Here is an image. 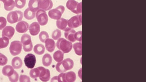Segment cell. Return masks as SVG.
<instances>
[{"label":"cell","mask_w":146,"mask_h":82,"mask_svg":"<svg viewBox=\"0 0 146 82\" xmlns=\"http://www.w3.org/2000/svg\"><path fill=\"white\" fill-rule=\"evenodd\" d=\"M45 48L44 45L41 44H37L34 48V52L38 55L43 54L45 51Z\"/></svg>","instance_id":"25"},{"label":"cell","mask_w":146,"mask_h":82,"mask_svg":"<svg viewBox=\"0 0 146 82\" xmlns=\"http://www.w3.org/2000/svg\"><path fill=\"white\" fill-rule=\"evenodd\" d=\"M56 45L58 48L64 53L69 52L72 47V43L63 38H59L57 42Z\"/></svg>","instance_id":"2"},{"label":"cell","mask_w":146,"mask_h":82,"mask_svg":"<svg viewBox=\"0 0 146 82\" xmlns=\"http://www.w3.org/2000/svg\"><path fill=\"white\" fill-rule=\"evenodd\" d=\"M45 43L47 50L50 52H52L56 47V44L54 41L52 39L48 38L45 40Z\"/></svg>","instance_id":"18"},{"label":"cell","mask_w":146,"mask_h":82,"mask_svg":"<svg viewBox=\"0 0 146 82\" xmlns=\"http://www.w3.org/2000/svg\"><path fill=\"white\" fill-rule=\"evenodd\" d=\"M15 28L18 32L20 33H25L28 30L29 28V24L26 21H21L17 23Z\"/></svg>","instance_id":"15"},{"label":"cell","mask_w":146,"mask_h":82,"mask_svg":"<svg viewBox=\"0 0 146 82\" xmlns=\"http://www.w3.org/2000/svg\"><path fill=\"white\" fill-rule=\"evenodd\" d=\"M58 75L60 82H73L76 79V73L72 71L66 73H62Z\"/></svg>","instance_id":"7"},{"label":"cell","mask_w":146,"mask_h":82,"mask_svg":"<svg viewBox=\"0 0 146 82\" xmlns=\"http://www.w3.org/2000/svg\"><path fill=\"white\" fill-rule=\"evenodd\" d=\"M23 18V13L20 11H15L9 12L7 15V20L9 22L13 24L21 20Z\"/></svg>","instance_id":"4"},{"label":"cell","mask_w":146,"mask_h":82,"mask_svg":"<svg viewBox=\"0 0 146 82\" xmlns=\"http://www.w3.org/2000/svg\"><path fill=\"white\" fill-rule=\"evenodd\" d=\"M12 65L14 69H19L22 66L23 62L21 58L18 57L14 58L11 61Z\"/></svg>","instance_id":"20"},{"label":"cell","mask_w":146,"mask_h":82,"mask_svg":"<svg viewBox=\"0 0 146 82\" xmlns=\"http://www.w3.org/2000/svg\"><path fill=\"white\" fill-rule=\"evenodd\" d=\"M53 4L51 0H39L38 6L39 9L44 11L51 9L52 7Z\"/></svg>","instance_id":"13"},{"label":"cell","mask_w":146,"mask_h":82,"mask_svg":"<svg viewBox=\"0 0 146 82\" xmlns=\"http://www.w3.org/2000/svg\"><path fill=\"white\" fill-rule=\"evenodd\" d=\"M68 26L71 28L78 27L82 25V14L75 15L72 17L68 20Z\"/></svg>","instance_id":"10"},{"label":"cell","mask_w":146,"mask_h":82,"mask_svg":"<svg viewBox=\"0 0 146 82\" xmlns=\"http://www.w3.org/2000/svg\"><path fill=\"white\" fill-rule=\"evenodd\" d=\"M15 6L19 9H22L25 5L26 3V0H15Z\"/></svg>","instance_id":"32"},{"label":"cell","mask_w":146,"mask_h":82,"mask_svg":"<svg viewBox=\"0 0 146 82\" xmlns=\"http://www.w3.org/2000/svg\"><path fill=\"white\" fill-rule=\"evenodd\" d=\"M61 36V32L60 30L56 29L52 33V38L54 40H57L59 39Z\"/></svg>","instance_id":"33"},{"label":"cell","mask_w":146,"mask_h":82,"mask_svg":"<svg viewBox=\"0 0 146 82\" xmlns=\"http://www.w3.org/2000/svg\"><path fill=\"white\" fill-rule=\"evenodd\" d=\"M24 62L26 66L28 68L34 67L36 63L35 56L32 54H29L25 57Z\"/></svg>","instance_id":"11"},{"label":"cell","mask_w":146,"mask_h":82,"mask_svg":"<svg viewBox=\"0 0 146 82\" xmlns=\"http://www.w3.org/2000/svg\"><path fill=\"white\" fill-rule=\"evenodd\" d=\"M74 65L73 61L70 58H67L57 63L56 68L58 72L63 73L72 69Z\"/></svg>","instance_id":"1"},{"label":"cell","mask_w":146,"mask_h":82,"mask_svg":"<svg viewBox=\"0 0 146 82\" xmlns=\"http://www.w3.org/2000/svg\"><path fill=\"white\" fill-rule=\"evenodd\" d=\"M39 73L40 70L38 67L31 70L29 74L31 77L35 79L39 77Z\"/></svg>","instance_id":"30"},{"label":"cell","mask_w":146,"mask_h":82,"mask_svg":"<svg viewBox=\"0 0 146 82\" xmlns=\"http://www.w3.org/2000/svg\"><path fill=\"white\" fill-rule=\"evenodd\" d=\"M7 57L3 54L0 53V65L3 66L6 64L7 62Z\"/></svg>","instance_id":"35"},{"label":"cell","mask_w":146,"mask_h":82,"mask_svg":"<svg viewBox=\"0 0 146 82\" xmlns=\"http://www.w3.org/2000/svg\"><path fill=\"white\" fill-rule=\"evenodd\" d=\"M49 37L48 33L46 31H41L39 34V39L40 41L43 43L44 42L45 40Z\"/></svg>","instance_id":"31"},{"label":"cell","mask_w":146,"mask_h":82,"mask_svg":"<svg viewBox=\"0 0 146 82\" xmlns=\"http://www.w3.org/2000/svg\"><path fill=\"white\" fill-rule=\"evenodd\" d=\"M52 61V58L50 54H46L43 56L42 58V63L44 66L48 67L50 66Z\"/></svg>","instance_id":"24"},{"label":"cell","mask_w":146,"mask_h":82,"mask_svg":"<svg viewBox=\"0 0 146 82\" xmlns=\"http://www.w3.org/2000/svg\"><path fill=\"white\" fill-rule=\"evenodd\" d=\"M66 7L74 13L78 14L82 13V2L79 3L75 0H68L66 3Z\"/></svg>","instance_id":"3"},{"label":"cell","mask_w":146,"mask_h":82,"mask_svg":"<svg viewBox=\"0 0 146 82\" xmlns=\"http://www.w3.org/2000/svg\"><path fill=\"white\" fill-rule=\"evenodd\" d=\"M40 26L38 23L36 22L32 23L29 27V31L32 36L37 35L40 31Z\"/></svg>","instance_id":"17"},{"label":"cell","mask_w":146,"mask_h":82,"mask_svg":"<svg viewBox=\"0 0 146 82\" xmlns=\"http://www.w3.org/2000/svg\"></svg>","instance_id":"39"},{"label":"cell","mask_w":146,"mask_h":82,"mask_svg":"<svg viewBox=\"0 0 146 82\" xmlns=\"http://www.w3.org/2000/svg\"><path fill=\"white\" fill-rule=\"evenodd\" d=\"M64 35L65 38L72 42H75L76 40L75 35L76 32L75 30L70 28H66L64 30Z\"/></svg>","instance_id":"14"},{"label":"cell","mask_w":146,"mask_h":82,"mask_svg":"<svg viewBox=\"0 0 146 82\" xmlns=\"http://www.w3.org/2000/svg\"><path fill=\"white\" fill-rule=\"evenodd\" d=\"M8 77L9 80L11 81L12 82H17L19 79V74L16 71H14L13 73Z\"/></svg>","instance_id":"34"},{"label":"cell","mask_w":146,"mask_h":82,"mask_svg":"<svg viewBox=\"0 0 146 82\" xmlns=\"http://www.w3.org/2000/svg\"><path fill=\"white\" fill-rule=\"evenodd\" d=\"M21 42L19 41H14L12 42L9 47V51L11 54L13 56L19 54L22 48Z\"/></svg>","instance_id":"8"},{"label":"cell","mask_w":146,"mask_h":82,"mask_svg":"<svg viewBox=\"0 0 146 82\" xmlns=\"http://www.w3.org/2000/svg\"><path fill=\"white\" fill-rule=\"evenodd\" d=\"M19 81L20 82H30L29 77L26 75H21L19 77Z\"/></svg>","instance_id":"37"},{"label":"cell","mask_w":146,"mask_h":82,"mask_svg":"<svg viewBox=\"0 0 146 82\" xmlns=\"http://www.w3.org/2000/svg\"><path fill=\"white\" fill-rule=\"evenodd\" d=\"M65 10L62 5H59L56 8L51 10L48 12V15L52 19L58 20L60 19Z\"/></svg>","instance_id":"6"},{"label":"cell","mask_w":146,"mask_h":82,"mask_svg":"<svg viewBox=\"0 0 146 82\" xmlns=\"http://www.w3.org/2000/svg\"><path fill=\"white\" fill-rule=\"evenodd\" d=\"M40 70L39 76V79L43 82H46L50 79V73L49 70L42 67H38Z\"/></svg>","instance_id":"12"},{"label":"cell","mask_w":146,"mask_h":82,"mask_svg":"<svg viewBox=\"0 0 146 82\" xmlns=\"http://www.w3.org/2000/svg\"><path fill=\"white\" fill-rule=\"evenodd\" d=\"M73 48L76 54L79 56L82 54V42H77L73 44Z\"/></svg>","instance_id":"28"},{"label":"cell","mask_w":146,"mask_h":82,"mask_svg":"<svg viewBox=\"0 0 146 82\" xmlns=\"http://www.w3.org/2000/svg\"><path fill=\"white\" fill-rule=\"evenodd\" d=\"M75 38L76 40L80 42H82V31H79L76 32L75 35Z\"/></svg>","instance_id":"38"},{"label":"cell","mask_w":146,"mask_h":82,"mask_svg":"<svg viewBox=\"0 0 146 82\" xmlns=\"http://www.w3.org/2000/svg\"><path fill=\"white\" fill-rule=\"evenodd\" d=\"M4 4L5 9L7 11H11L14 8L15 3L13 0H0Z\"/></svg>","instance_id":"19"},{"label":"cell","mask_w":146,"mask_h":82,"mask_svg":"<svg viewBox=\"0 0 146 82\" xmlns=\"http://www.w3.org/2000/svg\"><path fill=\"white\" fill-rule=\"evenodd\" d=\"M7 24V21L3 17H0V30L4 28Z\"/></svg>","instance_id":"36"},{"label":"cell","mask_w":146,"mask_h":82,"mask_svg":"<svg viewBox=\"0 0 146 82\" xmlns=\"http://www.w3.org/2000/svg\"><path fill=\"white\" fill-rule=\"evenodd\" d=\"M36 17L38 23L41 26L45 25L47 24L48 18L45 11L39 9L36 12Z\"/></svg>","instance_id":"9"},{"label":"cell","mask_w":146,"mask_h":82,"mask_svg":"<svg viewBox=\"0 0 146 82\" xmlns=\"http://www.w3.org/2000/svg\"><path fill=\"white\" fill-rule=\"evenodd\" d=\"M21 42L23 44V48L25 52H29L32 50L33 45L31 36L29 34H23L21 38Z\"/></svg>","instance_id":"5"},{"label":"cell","mask_w":146,"mask_h":82,"mask_svg":"<svg viewBox=\"0 0 146 82\" xmlns=\"http://www.w3.org/2000/svg\"><path fill=\"white\" fill-rule=\"evenodd\" d=\"M68 24V20L64 18H60L56 22V25L59 29L64 30Z\"/></svg>","instance_id":"21"},{"label":"cell","mask_w":146,"mask_h":82,"mask_svg":"<svg viewBox=\"0 0 146 82\" xmlns=\"http://www.w3.org/2000/svg\"><path fill=\"white\" fill-rule=\"evenodd\" d=\"M53 58L57 62H61L64 58V53L60 50H57L53 54Z\"/></svg>","instance_id":"27"},{"label":"cell","mask_w":146,"mask_h":82,"mask_svg":"<svg viewBox=\"0 0 146 82\" xmlns=\"http://www.w3.org/2000/svg\"><path fill=\"white\" fill-rule=\"evenodd\" d=\"M15 32L14 28L11 26H7L3 30L2 37H6L10 39L13 36Z\"/></svg>","instance_id":"16"},{"label":"cell","mask_w":146,"mask_h":82,"mask_svg":"<svg viewBox=\"0 0 146 82\" xmlns=\"http://www.w3.org/2000/svg\"><path fill=\"white\" fill-rule=\"evenodd\" d=\"M14 71V68L12 66L7 65L3 67L2 73L4 75L9 77L13 73Z\"/></svg>","instance_id":"22"},{"label":"cell","mask_w":146,"mask_h":82,"mask_svg":"<svg viewBox=\"0 0 146 82\" xmlns=\"http://www.w3.org/2000/svg\"><path fill=\"white\" fill-rule=\"evenodd\" d=\"M9 43V39L6 37L0 38V49L7 47Z\"/></svg>","instance_id":"29"},{"label":"cell","mask_w":146,"mask_h":82,"mask_svg":"<svg viewBox=\"0 0 146 82\" xmlns=\"http://www.w3.org/2000/svg\"><path fill=\"white\" fill-rule=\"evenodd\" d=\"M35 12L31 11L29 7L26 9L24 13V17L27 20L33 19L35 17Z\"/></svg>","instance_id":"26"},{"label":"cell","mask_w":146,"mask_h":82,"mask_svg":"<svg viewBox=\"0 0 146 82\" xmlns=\"http://www.w3.org/2000/svg\"><path fill=\"white\" fill-rule=\"evenodd\" d=\"M39 0H30L28 3L29 9L32 11L35 12L39 9L38 6Z\"/></svg>","instance_id":"23"}]
</instances>
